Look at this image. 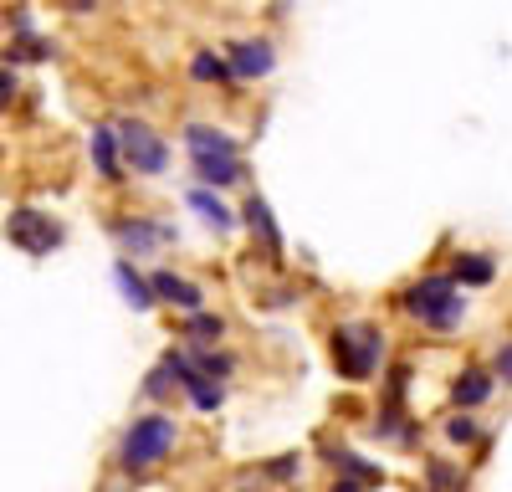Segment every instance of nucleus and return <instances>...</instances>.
Segmentation results:
<instances>
[{"mask_svg": "<svg viewBox=\"0 0 512 492\" xmlns=\"http://www.w3.org/2000/svg\"><path fill=\"white\" fill-rule=\"evenodd\" d=\"M175 441H180V421L169 416V410H149V416H134V421L123 426L113 462L128 477H144V472H154L169 457V451H175Z\"/></svg>", "mask_w": 512, "mask_h": 492, "instance_id": "1", "label": "nucleus"}, {"mask_svg": "<svg viewBox=\"0 0 512 492\" xmlns=\"http://www.w3.org/2000/svg\"><path fill=\"white\" fill-rule=\"evenodd\" d=\"M328 349H333V369L344 380H374L379 364H384V349H390V339H384L379 323L349 318V323H338L333 334H328Z\"/></svg>", "mask_w": 512, "mask_h": 492, "instance_id": "2", "label": "nucleus"}, {"mask_svg": "<svg viewBox=\"0 0 512 492\" xmlns=\"http://www.w3.org/2000/svg\"><path fill=\"white\" fill-rule=\"evenodd\" d=\"M400 308L420 328H436V334H451V328H461V318H466V298L446 272H425L420 282H410L400 293Z\"/></svg>", "mask_w": 512, "mask_h": 492, "instance_id": "3", "label": "nucleus"}, {"mask_svg": "<svg viewBox=\"0 0 512 492\" xmlns=\"http://www.w3.org/2000/svg\"><path fill=\"white\" fill-rule=\"evenodd\" d=\"M113 139H118V164L134 175H164L169 170V139L144 118H118L113 123Z\"/></svg>", "mask_w": 512, "mask_h": 492, "instance_id": "4", "label": "nucleus"}, {"mask_svg": "<svg viewBox=\"0 0 512 492\" xmlns=\"http://www.w3.org/2000/svg\"><path fill=\"white\" fill-rule=\"evenodd\" d=\"M6 236H11V246H21L26 257H52L67 231L47 211H36V205H16L11 221H6Z\"/></svg>", "mask_w": 512, "mask_h": 492, "instance_id": "5", "label": "nucleus"}, {"mask_svg": "<svg viewBox=\"0 0 512 492\" xmlns=\"http://www.w3.org/2000/svg\"><path fill=\"white\" fill-rule=\"evenodd\" d=\"M108 236L123 246V262L128 257H149V252H159V246H175L180 241L175 226L154 221V216H113L108 221Z\"/></svg>", "mask_w": 512, "mask_h": 492, "instance_id": "6", "label": "nucleus"}, {"mask_svg": "<svg viewBox=\"0 0 512 492\" xmlns=\"http://www.w3.org/2000/svg\"><path fill=\"white\" fill-rule=\"evenodd\" d=\"M226 57V72H231V82H256V77H272V67H277V47L267 36H241V41H231V52H221Z\"/></svg>", "mask_w": 512, "mask_h": 492, "instance_id": "7", "label": "nucleus"}, {"mask_svg": "<svg viewBox=\"0 0 512 492\" xmlns=\"http://www.w3.org/2000/svg\"><path fill=\"white\" fill-rule=\"evenodd\" d=\"M144 282H149L154 303H169V308H180L185 318L205 308V287H200V282H190V277H180L175 267H159V272H149Z\"/></svg>", "mask_w": 512, "mask_h": 492, "instance_id": "8", "label": "nucleus"}, {"mask_svg": "<svg viewBox=\"0 0 512 492\" xmlns=\"http://www.w3.org/2000/svg\"><path fill=\"white\" fill-rule=\"evenodd\" d=\"M236 221H246L251 226V236H262V246H267V257L272 262H282V252H287V241H282V226H277V216H272V205L262 200V195H246V205L236 211Z\"/></svg>", "mask_w": 512, "mask_h": 492, "instance_id": "9", "label": "nucleus"}, {"mask_svg": "<svg viewBox=\"0 0 512 492\" xmlns=\"http://www.w3.org/2000/svg\"><path fill=\"white\" fill-rule=\"evenodd\" d=\"M185 149L190 159H241V144L216 123H185Z\"/></svg>", "mask_w": 512, "mask_h": 492, "instance_id": "10", "label": "nucleus"}, {"mask_svg": "<svg viewBox=\"0 0 512 492\" xmlns=\"http://www.w3.org/2000/svg\"><path fill=\"white\" fill-rule=\"evenodd\" d=\"M492 395H497V385H492L487 369H477V364H466L461 375L451 380V405L461 410V416H472V410H477V405H487Z\"/></svg>", "mask_w": 512, "mask_h": 492, "instance_id": "11", "label": "nucleus"}, {"mask_svg": "<svg viewBox=\"0 0 512 492\" xmlns=\"http://www.w3.org/2000/svg\"><path fill=\"white\" fill-rule=\"evenodd\" d=\"M374 436H384V441H400V446H415V441H420V421L410 416L405 405H395V400H379V410H374Z\"/></svg>", "mask_w": 512, "mask_h": 492, "instance_id": "12", "label": "nucleus"}, {"mask_svg": "<svg viewBox=\"0 0 512 492\" xmlns=\"http://www.w3.org/2000/svg\"><path fill=\"white\" fill-rule=\"evenodd\" d=\"M323 457L333 462L338 477L354 482V487H379V482H384V467H379V462H364L359 451H349V446H323Z\"/></svg>", "mask_w": 512, "mask_h": 492, "instance_id": "13", "label": "nucleus"}, {"mask_svg": "<svg viewBox=\"0 0 512 492\" xmlns=\"http://www.w3.org/2000/svg\"><path fill=\"white\" fill-rule=\"evenodd\" d=\"M190 164H195V180H200L195 190H210V195L246 180V164L241 159H190Z\"/></svg>", "mask_w": 512, "mask_h": 492, "instance_id": "14", "label": "nucleus"}, {"mask_svg": "<svg viewBox=\"0 0 512 492\" xmlns=\"http://www.w3.org/2000/svg\"><path fill=\"white\" fill-rule=\"evenodd\" d=\"M88 154H93L98 175H103L108 185H118V180H123V164H118V139H113V123H93V134H88Z\"/></svg>", "mask_w": 512, "mask_h": 492, "instance_id": "15", "label": "nucleus"}, {"mask_svg": "<svg viewBox=\"0 0 512 492\" xmlns=\"http://www.w3.org/2000/svg\"><path fill=\"white\" fill-rule=\"evenodd\" d=\"M190 211L210 226V231H216V236H231L241 221H236V211H231V205L221 200V195H210V190H190Z\"/></svg>", "mask_w": 512, "mask_h": 492, "instance_id": "16", "label": "nucleus"}, {"mask_svg": "<svg viewBox=\"0 0 512 492\" xmlns=\"http://www.w3.org/2000/svg\"><path fill=\"white\" fill-rule=\"evenodd\" d=\"M185 349H221V339H226V318L221 313H210V308H200V313H190L185 318Z\"/></svg>", "mask_w": 512, "mask_h": 492, "instance_id": "17", "label": "nucleus"}, {"mask_svg": "<svg viewBox=\"0 0 512 492\" xmlns=\"http://www.w3.org/2000/svg\"><path fill=\"white\" fill-rule=\"evenodd\" d=\"M446 277H451L456 287H487V282L497 277V257H492V252H461Z\"/></svg>", "mask_w": 512, "mask_h": 492, "instance_id": "18", "label": "nucleus"}, {"mask_svg": "<svg viewBox=\"0 0 512 492\" xmlns=\"http://www.w3.org/2000/svg\"><path fill=\"white\" fill-rule=\"evenodd\" d=\"M113 282H118V293H123V303L134 308V313H149L154 308V293H149V282H144V272L134 267V262H113Z\"/></svg>", "mask_w": 512, "mask_h": 492, "instance_id": "19", "label": "nucleus"}, {"mask_svg": "<svg viewBox=\"0 0 512 492\" xmlns=\"http://www.w3.org/2000/svg\"><path fill=\"white\" fill-rule=\"evenodd\" d=\"M185 359H190L195 375L210 380V385H226L236 375V354H226V349H185Z\"/></svg>", "mask_w": 512, "mask_h": 492, "instance_id": "20", "label": "nucleus"}, {"mask_svg": "<svg viewBox=\"0 0 512 492\" xmlns=\"http://www.w3.org/2000/svg\"><path fill=\"white\" fill-rule=\"evenodd\" d=\"M420 482H425V492H466V472L456 462H446V457H425L420 462Z\"/></svg>", "mask_w": 512, "mask_h": 492, "instance_id": "21", "label": "nucleus"}, {"mask_svg": "<svg viewBox=\"0 0 512 492\" xmlns=\"http://www.w3.org/2000/svg\"><path fill=\"white\" fill-rule=\"evenodd\" d=\"M52 57V41L47 36H16V41H6V52H0V67H21V62H47Z\"/></svg>", "mask_w": 512, "mask_h": 492, "instance_id": "22", "label": "nucleus"}, {"mask_svg": "<svg viewBox=\"0 0 512 492\" xmlns=\"http://www.w3.org/2000/svg\"><path fill=\"white\" fill-rule=\"evenodd\" d=\"M190 77H195V82H226V88H231L226 57L210 52V47H195V52H190Z\"/></svg>", "mask_w": 512, "mask_h": 492, "instance_id": "23", "label": "nucleus"}, {"mask_svg": "<svg viewBox=\"0 0 512 492\" xmlns=\"http://www.w3.org/2000/svg\"><path fill=\"white\" fill-rule=\"evenodd\" d=\"M446 441L451 446H482L487 441V426L477 416H461V410H456V416L446 421Z\"/></svg>", "mask_w": 512, "mask_h": 492, "instance_id": "24", "label": "nucleus"}, {"mask_svg": "<svg viewBox=\"0 0 512 492\" xmlns=\"http://www.w3.org/2000/svg\"><path fill=\"white\" fill-rule=\"evenodd\" d=\"M410 380H415V364H390L384 369V400H395V405H405V390H410Z\"/></svg>", "mask_w": 512, "mask_h": 492, "instance_id": "25", "label": "nucleus"}, {"mask_svg": "<svg viewBox=\"0 0 512 492\" xmlns=\"http://www.w3.org/2000/svg\"><path fill=\"white\" fill-rule=\"evenodd\" d=\"M487 375H492V385H497V380H502V385L512 380V344H507V339L492 349V369H487Z\"/></svg>", "mask_w": 512, "mask_h": 492, "instance_id": "26", "label": "nucleus"}, {"mask_svg": "<svg viewBox=\"0 0 512 492\" xmlns=\"http://www.w3.org/2000/svg\"><path fill=\"white\" fill-rule=\"evenodd\" d=\"M144 395H149V400H169V395H175V385H169V375H164L159 364L149 369V380H144Z\"/></svg>", "mask_w": 512, "mask_h": 492, "instance_id": "27", "label": "nucleus"}, {"mask_svg": "<svg viewBox=\"0 0 512 492\" xmlns=\"http://www.w3.org/2000/svg\"><path fill=\"white\" fill-rule=\"evenodd\" d=\"M16 36H36V11H31V6H16V11H11V41H16Z\"/></svg>", "mask_w": 512, "mask_h": 492, "instance_id": "28", "label": "nucleus"}, {"mask_svg": "<svg viewBox=\"0 0 512 492\" xmlns=\"http://www.w3.org/2000/svg\"><path fill=\"white\" fill-rule=\"evenodd\" d=\"M297 472H303V457H277V462L267 467V477H272V482H292Z\"/></svg>", "mask_w": 512, "mask_h": 492, "instance_id": "29", "label": "nucleus"}, {"mask_svg": "<svg viewBox=\"0 0 512 492\" xmlns=\"http://www.w3.org/2000/svg\"><path fill=\"white\" fill-rule=\"evenodd\" d=\"M16 93H21V77H16L11 67H0V108H11Z\"/></svg>", "mask_w": 512, "mask_h": 492, "instance_id": "30", "label": "nucleus"}, {"mask_svg": "<svg viewBox=\"0 0 512 492\" xmlns=\"http://www.w3.org/2000/svg\"><path fill=\"white\" fill-rule=\"evenodd\" d=\"M57 11H67V16H93L98 0H57Z\"/></svg>", "mask_w": 512, "mask_h": 492, "instance_id": "31", "label": "nucleus"}, {"mask_svg": "<svg viewBox=\"0 0 512 492\" xmlns=\"http://www.w3.org/2000/svg\"><path fill=\"white\" fill-rule=\"evenodd\" d=\"M328 492H364V487H354V482H344V477H338V482H333Z\"/></svg>", "mask_w": 512, "mask_h": 492, "instance_id": "32", "label": "nucleus"}, {"mask_svg": "<svg viewBox=\"0 0 512 492\" xmlns=\"http://www.w3.org/2000/svg\"><path fill=\"white\" fill-rule=\"evenodd\" d=\"M241 492H262V487H256V482H246V487H241Z\"/></svg>", "mask_w": 512, "mask_h": 492, "instance_id": "33", "label": "nucleus"}]
</instances>
